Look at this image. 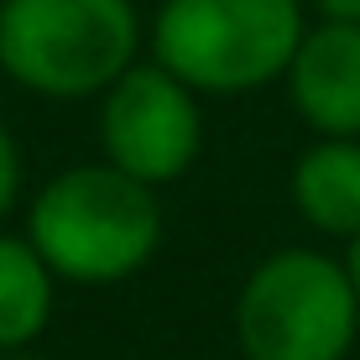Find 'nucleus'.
I'll use <instances>...</instances> for the list:
<instances>
[{
    "label": "nucleus",
    "instance_id": "8",
    "mask_svg": "<svg viewBox=\"0 0 360 360\" xmlns=\"http://www.w3.org/2000/svg\"><path fill=\"white\" fill-rule=\"evenodd\" d=\"M58 277L37 256L27 235L0 230V355L6 350H37V340L53 324Z\"/></svg>",
    "mask_w": 360,
    "mask_h": 360
},
{
    "label": "nucleus",
    "instance_id": "7",
    "mask_svg": "<svg viewBox=\"0 0 360 360\" xmlns=\"http://www.w3.org/2000/svg\"><path fill=\"white\" fill-rule=\"evenodd\" d=\"M292 209L308 230L329 240L360 235V136H319L303 146L288 178Z\"/></svg>",
    "mask_w": 360,
    "mask_h": 360
},
{
    "label": "nucleus",
    "instance_id": "10",
    "mask_svg": "<svg viewBox=\"0 0 360 360\" xmlns=\"http://www.w3.org/2000/svg\"><path fill=\"white\" fill-rule=\"evenodd\" d=\"M324 16H340V21H360V0H314Z\"/></svg>",
    "mask_w": 360,
    "mask_h": 360
},
{
    "label": "nucleus",
    "instance_id": "11",
    "mask_svg": "<svg viewBox=\"0 0 360 360\" xmlns=\"http://www.w3.org/2000/svg\"><path fill=\"white\" fill-rule=\"evenodd\" d=\"M345 266H350V282H355V297H360V235L350 240V256H345Z\"/></svg>",
    "mask_w": 360,
    "mask_h": 360
},
{
    "label": "nucleus",
    "instance_id": "6",
    "mask_svg": "<svg viewBox=\"0 0 360 360\" xmlns=\"http://www.w3.org/2000/svg\"><path fill=\"white\" fill-rule=\"evenodd\" d=\"M288 94L314 136H360V21L324 16L303 32Z\"/></svg>",
    "mask_w": 360,
    "mask_h": 360
},
{
    "label": "nucleus",
    "instance_id": "2",
    "mask_svg": "<svg viewBox=\"0 0 360 360\" xmlns=\"http://www.w3.org/2000/svg\"><path fill=\"white\" fill-rule=\"evenodd\" d=\"M141 53L131 0H0V73L42 99L105 94Z\"/></svg>",
    "mask_w": 360,
    "mask_h": 360
},
{
    "label": "nucleus",
    "instance_id": "3",
    "mask_svg": "<svg viewBox=\"0 0 360 360\" xmlns=\"http://www.w3.org/2000/svg\"><path fill=\"white\" fill-rule=\"evenodd\" d=\"M303 32V0H162L152 58L198 94H251L288 79Z\"/></svg>",
    "mask_w": 360,
    "mask_h": 360
},
{
    "label": "nucleus",
    "instance_id": "1",
    "mask_svg": "<svg viewBox=\"0 0 360 360\" xmlns=\"http://www.w3.org/2000/svg\"><path fill=\"white\" fill-rule=\"evenodd\" d=\"M27 240L58 282L115 288L162 245V193L126 178L105 157L73 162L37 188L27 209Z\"/></svg>",
    "mask_w": 360,
    "mask_h": 360
},
{
    "label": "nucleus",
    "instance_id": "4",
    "mask_svg": "<svg viewBox=\"0 0 360 360\" xmlns=\"http://www.w3.org/2000/svg\"><path fill=\"white\" fill-rule=\"evenodd\" d=\"M360 334L350 266L314 245H288L251 266L235 292V345L245 360H345Z\"/></svg>",
    "mask_w": 360,
    "mask_h": 360
},
{
    "label": "nucleus",
    "instance_id": "5",
    "mask_svg": "<svg viewBox=\"0 0 360 360\" xmlns=\"http://www.w3.org/2000/svg\"><path fill=\"white\" fill-rule=\"evenodd\" d=\"M198 89L167 73L162 63H136L99 94V157L126 178L162 193L188 178L204 157V105Z\"/></svg>",
    "mask_w": 360,
    "mask_h": 360
},
{
    "label": "nucleus",
    "instance_id": "12",
    "mask_svg": "<svg viewBox=\"0 0 360 360\" xmlns=\"http://www.w3.org/2000/svg\"><path fill=\"white\" fill-rule=\"evenodd\" d=\"M0 360H47V355H37V350H6Z\"/></svg>",
    "mask_w": 360,
    "mask_h": 360
},
{
    "label": "nucleus",
    "instance_id": "9",
    "mask_svg": "<svg viewBox=\"0 0 360 360\" xmlns=\"http://www.w3.org/2000/svg\"><path fill=\"white\" fill-rule=\"evenodd\" d=\"M16 198H21V146L11 136V126L0 120V219L16 209Z\"/></svg>",
    "mask_w": 360,
    "mask_h": 360
}]
</instances>
